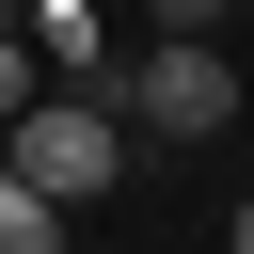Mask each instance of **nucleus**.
Masks as SVG:
<instances>
[{
    "mask_svg": "<svg viewBox=\"0 0 254 254\" xmlns=\"http://www.w3.org/2000/svg\"><path fill=\"white\" fill-rule=\"evenodd\" d=\"M0 159H16L48 206H95V190L127 175V111H111V79H64V95H32V111L0 127Z\"/></svg>",
    "mask_w": 254,
    "mask_h": 254,
    "instance_id": "1",
    "label": "nucleus"
},
{
    "mask_svg": "<svg viewBox=\"0 0 254 254\" xmlns=\"http://www.w3.org/2000/svg\"><path fill=\"white\" fill-rule=\"evenodd\" d=\"M111 111L127 127H159V143H206V127H238L254 95H238V64H222V32H159L127 79H111Z\"/></svg>",
    "mask_w": 254,
    "mask_h": 254,
    "instance_id": "2",
    "label": "nucleus"
},
{
    "mask_svg": "<svg viewBox=\"0 0 254 254\" xmlns=\"http://www.w3.org/2000/svg\"><path fill=\"white\" fill-rule=\"evenodd\" d=\"M16 32L48 48V79H111V32H95V0H32Z\"/></svg>",
    "mask_w": 254,
    "mask_h": 254,
    "instance_id": "3",
    "label": "nucleus"
},
{
    "mask_svg": "<svg viewBox=\"0 0 254 254\" xmlns=\"http://www.w3.org/2000/svg\"><path fill=\"white\" fill-rule=\"evenodd\" d=\"M0 254H64V206H48L16 159H0Z\"/></svg>",
    "mask_w": 254,
    "mask_h": 254,
    "instance_id": "4",
    "label": "nucleus"
},
{
    "mask_svg": "<svg viewBox=\"0 0 254 254\" xmlns=\"http://www.w3.org/2000/svg\"><path fill=\"white\" fill-rule=\"evenodd\" d=\"M32 95H48V48H32V32H0V127H16Z\"/></svg>",
    "mask_w": 254,
    "mask_h": 254,
    "instance_id": "5",
    "label": "nucleus"
},
{
    "mask_svg": "<svg viewBox=\"0 0 254 254\" xmlns=\"http://www.w3.org/2000/svg\"><path fill=\"white\" fill-rule=\"evenodd\" d=\"M143 16H159V32H222L238 0H143Z\"/></svg>",
    "mask_w": 254,
    "mask_h": 254,
    "instance_id": "6",
    "label": "nucleus"
},
{
    "mask_svg": "<svg viewBox=\"0 0 254 254\" xmlns=\"http://www.w3.org/2000/svg\"><path fill=\"white\" fill-rule=\"evenodd\" d=\"M222 238H238V254H254V206H238V222H222Z\"/></svg>",
    "mask_w": 254,
    "mask_h": 254,
    "instance_id": "7",
    "label": "nucleus"
}]
</instances>
